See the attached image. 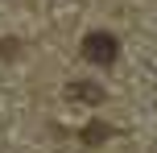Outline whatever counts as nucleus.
<instances>
[{"label":"nucleus","mask_w":157,"mask_h":153,"mask_svg":"<svg viewBox=\"0 0 157 153\" xmlns=\"http://www.w3.org/2000/svg\"><path fill=\"white\" fill-rule=\"evenodd\" d=\"M116 54H120V41L112 37V33L95 29V33H87V37H83V58H87V62L112 66V62H116Z\"/></svg>","instance_id":"nucleus-1"},{"label":"nucleus","mask_w":157,"mask_h":153,"mask_svg":"<svg viewBox=\"0 0 157 153\" xmlns=\"http://www.w3.org/2000/svg\"><path fill=\"white\" fill-rule=\"evenodd\" d=\"M66 99H78V104H103L108 91L95 87V83H66Z\"/></svg>","instance_id":"nucleus-2"},{"label":"nucleus","mask_w":157,"mask_h":153,"mask_svg":"<svg viewBox=\"0 0 157 153\" xmlns=\"http://www.w3.org/2000/svg\"><path fill=\"white\" fill-rule=\"evenodd\" d=\"M108 137H112V124H103V120H91L83 128V141H87V145H99V141H108Z\"/></svg>","instance_id":"nucleus-3"}]
</instances>
